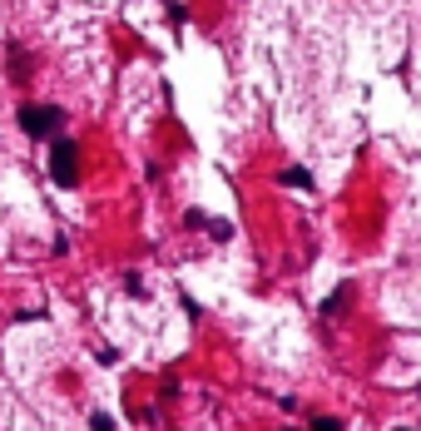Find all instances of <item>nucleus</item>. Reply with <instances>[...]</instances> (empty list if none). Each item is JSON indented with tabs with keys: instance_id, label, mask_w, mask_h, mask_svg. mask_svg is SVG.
I'll return each instance as SVG.
<instances>
[{
	"instance_id": "f257e3e1",
	"label": "nucleus",
	"mask_w": 421,
	"mask_h": 431,
	"mask_svg": "<svg viewBox=\"0 0 421 431\" xmlns=\"http://www.w3.org/2000/svg\"><path fill=\"white\" fill-rule=\"evenodd\" d=\"M50 174H55L60 189L80 184V144L75 139H55V144H50Z\"/></svg>"
},
{
	"instance_id": "f03ea898",
	"label": "nucleus",
	"mask_w": 421,
	"mask_h": 431,
	"mask_svg": "<svg viewBox=\"0 0 421 431\" xmlns=\"http://www.w3.org/2000/svg\"><path fill=\"white\" fill-rule=\"evenodd\" d=\"M60 124H65V110H60V104H25V110H20V129L35 134V139L55 134Z\"/></svg>"
},
{
	"instance_id": "7ed1b4c3",
	"label": "nucleus",
	"mask_w": 421,
	"mask_h": 431,
	"mask_svg": "<svg viewBox=\"0 0 421 431\" xmlns=\"http://www.w3.org/2000/svg\"><path fill=\"white\" fill-rule=\"evenodd\" d=\"M278 184H288V189H312V174L293 164V169H283V174H278Z\"/></svg>"
},
{
	"instance_id": "20e7f679",
	"label": "nucleus",
	"mask_w": 421,
	"mask_h": 431,
	"mask_svg": "<svg viewBox=\"0 0 421 431\" xmlns=\"http://www.w3.org/2000/svg\"><path fill=\"white\" fill-rule=\"evenodd\" d=\"M208 233H214V238L223 243V238H233V224H223V219H208Z\"/></svg>"
},
{
	"instance_id": "39448f33",
	"label": "nucleus",
	"mask_w": 421,
	"mask_h": 431,
	"mask_svg": "<svg viewBox=\"0 0 421 431\" xmlns=\"http://www.w3.org/2000/svg\"><path fill=\"white\" fill-rule=\"evenodd\" d=\"M342 302H347V288H337V293H332V298H327V302H323V312H327V317H332V312H342Z\"/></svg>"
},
{
	"instance_id": "423d86ee",
	"label": "nucleus",
	"mask_w": 421,
	"mask_h": 431,
	"mask_svg": "<svg viewBox=\"0 0 421 431\" xmlns=\"http://www.w3.org/2000/svg\"><path fill=\"white\" fill-rule=\"evenodd\" d=\"M184 224H189V228H208V219H203L198 208H189V213H184Z\"/></svg>"
},
{
	"instance_id": "0eeeda50",
	"label": "nucleus",
	"mask_w": 421,
	"mask_h": 431,
	"mask_svg": "<svg viewBox=\"0 0 421 431\" xmlns=\"http://www.w3.org/2000/svg\"><path fill=\"white\" fill-rule=\"evenodd\" d=\"M89 421H94V431H115V416H104V411H94Z\"/></svg>"
},
{
	"instance_id": "6e6552de",
	"label": "nucleus",
	"mask_w": 421,
	"mask_h": 431,
	"mask_svg": "<svg viewBox=\"0 0 421 431\" xmlns=\"http://www.w3.org/2000/svg\"><path fill=\"white\" fill-rule=\"evenodd\" d=\"M312 431H342V421H332V416H318V421H312Z\"/></svg>"
}]
</instances>
